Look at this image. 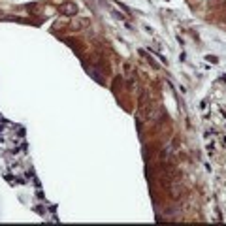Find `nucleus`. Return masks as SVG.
Here are the masks:
<instances>
[{
  "instance_id": "obj_1",
  "label": "nucleus",
  "mask_w": 226,
  "mask_h": 226,
  "mask_svg": "<svg viewBox=\"0 0 226 226\" xmlns=\"http://www.w3.org/2000/svg\"><path fill=\"white\" fill-rule=\"evenodd\" d=\"M60 13L62 15H68V17L77 15V6H75V4H62L60 6Z\"/></svg>"
},
{
  "instance_id": "obj_2",
  "label": "nucleus",
  "mask_w": 226,
  "mask_h": 226,
  "mask_svg": "<svg viewBox=\"0 0 226 226\" xmlns=\"http://www.w3.org/2000/svg\"><path fill=\"white\" fill-rule=\"evenodd\" d=\"M87 25H89V21H87V19H81V21H77V23H74L72 28H74V30H81V28H85Z\"/></svg>"
}]
</instances>
